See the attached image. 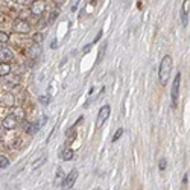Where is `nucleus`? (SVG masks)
<instances>
[{"label": "nucleus", "instance_id": "obj_1", "mask_svg": "<svg viewBox=\"0 0 190 190\" xmlns=\"http://www.w3.org/2000/svg\"><path fill=\"white\" fill-rule=\"evenodd\" d=\"M170 73H172V58L169 55H166L161 61V65H160V72H158V78H160V82L163 85H166L169 82V78H170Z\"/></svg>", "mask_w": 190, "mask_h": 190}, {"label": "nucleus", "instance_id": "obj_2", "mask_svg": "<svg viewBox=\"0 0 190 190\" xmlns=\"http://www.w3.org/2000/svg\"><path fill=\"white\" fill-rule=\"evenodd\" d=\"M108 116H110V107L105 105V107H102L101 111H99V116H98V119H96V126L101 128V126L104 125V122L108 119Z\"/></svg>", "mask_w": 190, "mask_h": 190}, {"label": "nucleus", "instance_id": "obj_3", "mask_svg": "<svg viewBox=\"0 0 190 190\" xmlns=\"http://www.w3.org/2000/svg\"><path fill=\"white\" fill-rule=\"evenodd\" d=\"M46 9V3L43 0H34V3L31 5V14L32 15H40Z\"/></svg>", "mask_w": 190, "mask_h": 190}, {"label": "nucleus", "instance_id": "obj_4", "mask_svg": "<svg viewBox=\"0 0 190 190\" xmlns=\"http://www.w3.org/2000/svg\"><path fill=\"white\" fill-rule=\"evenodd\" d=\"M179 82H181V75L178 73V75L175 76V81H173V85H172V102H173V105H176V101H178Z\"/></svg>", "mask_w": 190, "mask_h": 190}, {"label": "nucleus", "instance_id": "obj_5", "mask_svg": "<svg viewBox=\"0 0 190 190\" xmlns=\"http://www.w3.org/2000/svg\"><path fill=\"white\" fill-rule=\"evenodd\" d=\"M17 125H18V119H17L14 114L6 116L5 120H3V128H5V129H14Z\"/></svg>", "mask_w": 190, "mask_h": 190}, {"label": "nucleus", "instance_id": "obj_6", "mask_svg": "<svg viewBox=\"0 0 190 190\" xmlns=\"http://www.w3.org/2000/svg\"><path fill=\"white\" fill-rule=\"evenodd\" d=\"M76 176H78V170H72V172L64 178V181H62V187H64V188H70V187L75 184Z\"/></svg>", "mask_w": 190, "mask_h": 190}, {"label": "nucleus", "instance_id": "obj_7", "mask_svg": "<svg viewBox=\"0 0 190 190\" xmlns=\"http://www.w3.org/2000/svg\"><path fill=\"white\" fill-rule=\"evenodd\" d=\"M188 0H185V2L182 3V9H181V20H182V25L187 26L188 25Z\"/></svg>", "mask_w": 190, "mask_h": 190}, {"label": "nucleus", "instance_id": "obj_8", "mask_svg": "<svg viewBox=\"0 0 190 190\" xmlns=\"http://www.w3.org/2000/svg\"><path fill=\"white\" fill-rule=\"evenodd\" d=\"M12 58L14 55L9 49H0V62H9Z\"/></svg>", "mask_w": 190, "mask_h": 190}, {"label": "nucleus", "instance_id": "obj_9", "mask_svg": "<svg viewBox=\"0 0 190 190\" xmlns=\"http://www.w3.org/2000/svg\"><path fill=\"white\" fill-rule=\"evenodd\" d=\"M15 31H18V32H29L31 31V26H29V23L26 22V20H18L17 23H15Z\"/></svg>", "mask_w": 190, "mask_h": 190}, {"label": "nucleus", "instance_id": "obj_10", "mask_svg": "<svg viewBox=\"0 0 190 190\" xmlns=\"http://www.w3.org/2000/svg\"><path fill=\"white\" fill-rule=\"evenodd\" d=\"M11 73V65L8 62H0V76H5Z\"/></svg>", "mask_w": 190, "mask_h": 190}, {"label": "nucleus", "instance_id": "obj_11", "mask_svg": "<svg viewBox=\"0 0 190 190\" xmlns=\"http://www.w3.org/2000/svg\"><path fill=\"white\" fill-rule=\"evenodd\" d=\"M9 166V160L5 155H0V169H5Z\"/></svg>", "mask_w": 190, "mask_h": 190}, {"label": "nucleus", "instance_id": "obj_12", "mask_svg": "<svg viewBox=\"0 0 190 190\" xmlns=\"http://www.w3.org/2000/svg\"><path fill=\"white\" fill-rule=\"evenodd\" d=\"M62 158H64V160H72V158H73V151H72V149H67V151L62 154Z\"/></svg>", "mask_w": 190, "mask_h": 190}, {"label": "nucleus", "instance_id": "obj_13", "mask_svg": "<svg viewBox=\"0 0 190 190\" xmlns=\"http://www.w3.org/2000/svg\"><path fill=\"white\" fill-rule=\"evenodd\" d=\"M9 41V35L8 34H5V32H0V43H8Z\"/></svg>", "mask_w": 190, "mask_h": 190}, {"label": "nucleus", "instance_id": "obj_14", "mask_svg": "<svg viewBox=\"0 0 190 190\" xmlns=\"http://www.w3.org/2000/svg\"><path fill=\"white\" fill-rule=\"evenodd\" d=\"M122 134H123V129H122V128H119V129L116 131V134L113 135V142H117V140L120 138V135H122Z\"/></svg>", "mask_w": 190, "mask_h": 190}, {"label": "nucleus", "instance_id": "obj_15", "mask_svg": "<svg viewBox=\"0 0 190 190\" xmlns=\"http://www.w3.org/2000/svg\"><path fill=\"white\" fill-rule=\"evenodd\" d=\"M44 161H46V155H44V157H43L41 160H37V161H35V164L32 166V169H37V167H40V166H41V164H43Z\"/></svg>", "mask_w": 190, "mask_h": 190}, {"label": "nucleus", "instance_id": "obj_16", "mask_svg": "<svg viewBox=\"0 0 190 190\" xmlns=\"http://www.w3.org/2000/svg\"><path fill=\"white\" fill-rule=\"evenodd\" d=\"M166 169V160H161L160 161V170H164Z\"/></svg>", "mask_w": 190, "mask_h": 190}, {"label": "nucleus", "instance_id": "obj_17", "mask_svg": "<svg viewBox=\"0 0 190 190\" xmlns=\"http://www.w3.org/2000/svg\"><path fill=\"white\" fill-rule=\"evenodd\" d=\"M40 101H41V102H43L44 105H47V104H49V102H47V101H49V98H46V96H43V98H40Z\"/></svg>", "mask_w": 190, "mask_h": 190}, {"label": "nucleus", "instance_id": "obj_18", "mask_svg": "<svg viewBox=\"0 0 190 190\" xmlns=\"http://www.w3.org/2000/svg\"><path fill=\"white\" fill-rule=\"evenodd\" d=\"M187 182H188V173H185V176L182 179V184H187Z\"/></svg>", "mask_w": 190, "mask_h": 190}, {"label": "nucleus", "instance_id": "obj_19", "mask_svg": "<svg viewBox=\"0 0 190 190\" xmlns=\"http://www.w3.org/2000/svg\"><path fill=\"white\" fill-rule=\"evenodd\" d=\"M101 37H102V32H99V34H98V37H96V38H94V43H98Z\"/></svg>", "mask_w": 190, "mask_h": 190}, {"label": "nucleus", "instance_id": "obj_20", "mask_svg": "<svg viewBox=\"0 0 190 190\" xmlns=\"http://www.w3.org/2000/svg\"><path fill=\"white\" fill-rule=\"evenodd\" d=\"M90 49H91V44H87V46L84 47V52H88Z\"/></svg>", "mask_w": 190, "mask_h": 190}, {"label": "nucleus", "instance_id": "obj_21", "mask_svg": "<svg viewBox=\"0 0 190 190\" xmlns=\"http://www.w3.org/2000/svg\"><path fill=\"white\" fill-rule=\"evenodd\" d=\"M0 138H2V129H0Z\"/></svg>", "mask_w": 190, "mask_h": 190}]
</instances>
